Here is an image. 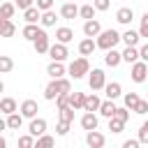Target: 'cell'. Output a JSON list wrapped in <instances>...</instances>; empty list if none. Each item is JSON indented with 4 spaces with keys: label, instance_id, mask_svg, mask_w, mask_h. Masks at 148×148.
<instances>
[{
    "label": "cell",
    "instance_id": "obj_1",
    "mask_svg": "<svg viewBox=\"0 0 148 148\" xmlns=\"http://www.w3.org/2000/svg\"><path fill=\"white\" fill-rule=\"evenodd\" d=\"M69 90H72V81H69V79H65V76L51 79V81L46 83V88H44V99L53 102L60 92H69Z\"/></svg>",
    "mask_w": 148,
    "mask_h": 148
},
{
    "label": "cell",
    "instance_id": "obj_2",
    "mask_svg": "<svg viewBox=\"0 0 148 148\" xmlns=\"http://www.w3.org/2000/svg\"><path fill=\"white\" fill-rule=\"evenodd\" d=\"M118 42H120V32L113 30V28H109V30H99V35H97V39H95L97 49H102V51H109V49L118 46Z\"/></svg>",
    "mask_w": 148,
    "mask_h": 148
},
{
    "label": "cell",
    "instance_id": "obj_3",
    "mask_svg": "<svg viewBox=\"0 0 148 148\" xmlns=\"http://www.w3.org/2000/svg\"><path fill=\"white\" fill-rule=\"evenodd\" d=\"M88 72H90V62H88V58H86V56H81V58L72 60V62H69V67H67V74H69L72 79H83Z\"/></svg>",
    "mask_w": 148,
    "mask_h": 148
},
{
    "label": "cell",
    "instance_id": "obj_4",
    "mask_svg": "<svg viewBox=\"0 0 148 148\" xmlns=\"http://www.w3.org/2000/svg\"><path fill=\"white\" fill-rule=\"evenodd\" d=\"M130 79H132L134 83H146V79H148V62H143V60H136V62H132Z\"/></svg>",
    "mask_w": 148,
    "mask_h": 148
},
{
    "label": "cell",
    "instance_id": "obj_5",
    "mask_svg": "<svg viewBox=\"0 0 148 148\" xmlns=\"http://www.w3.org/2000/svg\"><path fill=\"white\" fill-rule=\"evenodd\" d=\"M104 83H106V74H104V69H99V67H95L92 72H88V86H90V90H102L104 88Z\"/></svg>",
    "mask_w": 148,
    "mask_h": 148
},
{
    "label": "cell",
    "instance_id": "obj_6",
    "mask_svg": "<svg viewBox=\"0 0 148 148\" xmlns=\"http://www.w3.org/2000/svg\"><path fill=\"white\" fill-rule=\"evenodd\" d=\"M46 53L51 56V60H60V62H65V60H67V56H69V51H67V44H60V42L51 44Z\"/></svg>",
    "mask_w": 148,
    "mask_h": 148
},
{
    "label": "cell",
    "instance_id": "obj_7",
    "mask_svg": "<svg viewBox=\"0 0 148 148\" xmlns=\"http://www.w3.org/2000/svg\"><path fill=\"white\" fill-rule=\"evenodd\" d=\"M37 111H39V104L35 102V99H23L21 102V106H18V113L23 116V118H35L37 116Z\"/></svg>",
    "mask_w": 148,
    "mask_h": 148
},
{
    "label": "cell",
    "instance_id": "obj_8",
    "mask_svg": "<svg viewBox=\"0 0 148 148\" xmlns=\"http://www.w3.org/2000/svg\"><path fill=\"white\" fill-rule=\"evenodd\" d=\"M32 46H35V53H37V56H42V53H46V51H49L51 42H49V35L44 32V28H42V32L32 39Z\"/></svg>",
    "mask_w": 148,
    "mask_h": 148
},
{
    "label": "cell",
    "instance_id": "obj_9",
    "mask_svg": "<svg viewBox=\"0 0 148 148\" xmlns=\"http://www.w3.org/2000/svg\"><path fill=\"white\" fill-rule=\"evenodd\" d=\"M86 143H88L90 148H102V146L106 143V136H104L102 132H97V130H88V132H86Z\"/></svg>",
    "mask_w": 148,
    "mask_h": 148
},
{
    "label": "cell",
    "instance_id": "obj_10",
    "mask_svg": "<svg viewBox=\"0 0 148 148\" xmlns=\"http://www.w3.org/2000/svg\"><path fill=\"white\" fill-rule=\"evenodd\" d=\"M46 127H49V123L44 120V118H30V125H28V132L32 134V136H39V134H44L46 132Z\"/></svg>",
    "mask_w": 148,
    "mask_h": 148
},
{
    "label": "cell",
    "instance_id": "obj_11",
    "mask_svg": "<svg viewBox=\"0 0 148 148\" xmlns=\"http://www.w3.org/2000/svg\"><path fill=\"white\" fill-rule=\"evenodd\" d=\"M60 18H65V21H72V18H76L79 16V7L69 0V2H62V7H60Z\"/></svg>",
    "mask_w": 148,
    "mask_h": 148
},
{
    "label": "cell",
    "instance_id": "obj_12",
    "mask_svg": "<svg viewBox=\"0 0 148 148\" xmlns=\"http://www.w3.org/2000/svg\"><path fill=\"white\" fill-rule=\"evenodd\" d=\"M46 74H49L51 79H58V76H65V74H67V67H65L60 60H51V62L46 65Z\"/></svg>",
    "mask_w": 148,
    "mask_h": 148
},
{
    "label": "cell",
    "instance_id": "obj_13",
    "mask_svg": "<svg viewBox=\"0 0 148 148\" xmlns=\"http://www.w3.org/2000/svg\"><path fill=\"white\" fill-rule=\"evenodd\" d=\"M99 30H102V23H99L97 18H88V21H83V35H86V37H97Z\"/></svg>",
    "mask_w": 148,
    "mask_h": 148
},
{
    "label": "cell",
    "instance_id": "obj_14",
    "mask_svg": "<svg viewBox=\"0 0 148 148\" xmlns=\"http://www.w3.org/2000/svg\"><path fill=\"white\" fill-rule=\"evenodd\" d=\"M104 95H106V99H118L120 95H123V86L118 83V81H111V83H104Z\"/></svg>",
    "mask_w": 148,
    "mask_h": 148
},
{
    "label": "cell",
    "instance_id": "obj_15",
    "mask_svg": "<svg viewBox=\"0 0 148 148\" xmlns=\"http://www.w3.org/2000/svg\"><path fill=\"white\" fill-rule=\"evenodd\" d=\"M97 125H99V118L95 116V111H86L83 116H81V127L88 132V130H97Z\"/></svg>",
    "mask_w": 148,
    "mask_h": 148
},
{
    "label": "cell",
    "instance_id": "obj_16",
    "mask_svg": "<svg viewBox=\"0 0 148 148\" xmlns=\"http://www.w3.org/2000/svg\"><path fill=\"white\" fill-rule=\"evenodd\" d=\"M72 39H74V30H72V28H67V25L56 28V42H60V44H69Z\"/></svg>",
    "mask_w": 148,
    "mask_h": 148
},
{
    "label": "cell",
    "instance_id": "obj_17",
    "mask_svg": "<svg viewBox=\"0 0 148 148\" xmlns=\"http://www.w3.org/2000/svg\"><path fill=\"white\" fill-rule=\"evenodd\" d=\"M139 39H141L139 30H132V28H127V30L120 35V42H125V46H136V44H139Z\"/></svg>",
    "mask_w": 148,
    "mask_h": 148
},
{
    "label": "cell",
    "instance_id": "obj_18",
    "mask_svg": "<svg viewBox=\"0 0 148 148\" xmlns=\"http://www.w3.org/2000/svg\"><path fill=\"white\" fill-rule=\"evenodd\" d=\"M120 62H123L120 51H116V46H113V49H109V51H106V56H104V65H106V67H118Z\"/></svg>",
    "mask_w": 148,
    "mask_h": 148
},
{
    "label": "cell",
    "instance_id": "obj_19",
    "mask_svg": "<svg viewBox=\"0 0 148 148\" xmlns=\"http://www.w3.org/2000/svg\"><path fill=\"white\" fill-rule=\"evenodd\" d=\"M14 35H16V25H14V21L0 16V37H14Z\"/></svg>",
    "mask_w": 148,
    "mask_h": 148
},
{
    "label": "cell",
    "instance_id": "obj_20",
    "mask_svg": "<svg viewBox=\"0 0 148 148\" xmlns=\"http://www.w3.org/2000/svg\"><path fill=\"white\" fill-rule=\"evenodd\" d=\"M132 18H134L132 7H120V9L116 12V21H118V23H123V25H130V23H132Z\"/></svg>",
    "mask_w": 148,
    "mask_h": 148
},
{
    "label": "cell",
    "instance_id": "obj_21",
    "mask_svg": "<svg viewBox=\"0 0 148 148\" xmlns=\"http://www.w3.org/2000/svg\"><path fill=\"white\" fill-rule=\"evenodd\" d=\"M58 16H60V14H56L53 9H46V12H42V16H39V23H42V28H53V25H56V21H58Z\"/></svg>",
    "mask_w": 148,
    "mask_h": 148
},
{
    "label": "cell",
    "instance_id": "obj_22",
    "mask_svg": "<svg viewBox=\"0 0 148 148\" xmlns=\"http://www.w3.org/2000/svg\"><path fill=\"white\" fill-rule=\"evenodd\" d=\"M95 49H97V44H95L92 37H86V39L79 42V53H81V56H92Z\"/></svg>",
    "mask_w": 148,
    "mask_h": 148
},
{
    "label": "cell",
    "instance_id": "obj_23",
    "mask_svg": "<svg viewBox=\"0 0 148 148\" xmlns=\"http://www.w3.org/2000/svg\"><path fill=\"white\" fill-rule=\"evenodd\" d=\"M42 32V28L37 25V23H25V28L21 30V35H23V39H28V42H32L37 35Z\"/></svg>",
    "mask_w": 148,
    "mask_h": 148
},
{
    "label": "cell",
    "instance_id": "obj_24",
    "mask_svg": "<svg viewBox=\"0 0 148 148\" xmlns=\"http://www.w3.org/2000/svg\"><path fill=\"white\" fill-rule=\"evenodd\" d=\"M99 97H97V92L92 90V95H86V99H83V111H97L99 109Z\"/></svg>",
    "mask_w": 148,
    "mask_h": 148
},
{
    "label": "cell",
    "instance_id": "obj_25",
    "mask_svg": "<svg viewBox=\"0 0 148 148\" xmlns=\"http://www.w3.org/2000/svg\"><path fill=\"white\" fill-rule=\"evenodd\" d=\"M5 123H7V130H21V125H23V116L21 113H7V118H5Z\"/></svg>",
    "mask_w": 148,
    "mask_h": 148
},
{
    "label": "cell",
    "instance_id": "obj_26",
    "mask_svg": "<svg viewBox=\"0 0 148 148\" xmlns=\"http://www.w3.org/2000/svg\"><path fill=\"white\" fill-rule=\"evenodd\" d=\"M0 111H2V116L18 111V106H16V99H14V97H2V99H0Z\"/></svg>",
    "mask_w": 148,
    "mask_h": 148
},
{
    "label": "cell",
    "instance_id": "obj_27",
    "mask_svg": "<svg viewBox=\"0 0 148 148\" xmlns=\"http://www.w3.org/2000/svg\"><path fill=\"white\" fill-rule=\"evenodd\" d=\"M120 56H123V62H136L139 60V49L136 46H125V51H120Z\"/></svg>",
    "mask_w": 148,
    "mask_h": 148
},
{
    "label": "cell",
    "instance_id": "obj_28",
    "mask_svg": "<svg viewBox=\"0 0 148 148\" xmlns=\"http://www.w3.org/2000/svg\"><path fill=\"white\" fill-rule=\"evenodd\" d=\"M83 99H86V92H69V106L74 111H83Z\"/></svg>",
    "mask_w": 148,
    "mask_h": 148
},
{
    "label": "cell",
    "instance_id": "obj_29",
    "mask_svg": "<svg viewBox=\"0 0 148 148\" xmlns=\"http://www.w3.org/2000/svg\"><path fill=\"white\" fill-rule=\"evenodd\" d=\"M39 16H42V12H39L35 5H30L28 9H23V18H25V23H37Z\"/></svg>",
    "mask_w": 148,
    "mask_h": 148
},
{
    "label": "cell",
    "instance_id": "obj_30",
    "mask_svg": "<svg viewBox=\"0 0 148 148\" xmlns=\"http://www.w3.org/2000/svg\"><path fill=\"white\" fill-rule=\"evenodd\" d=\"M99 116H104L106 120L113 116V111H116V104H113V99H106V102H99Z\"/></svg>",
    "mask_w": 148,
    "mask_h": 148
},
{
    "label": "cell",
    "instance_id": "obj_31",
    "mask_svg": "<svg viewBox=\"0 0 148 148\" xmlns=\"http://www.w3.org/2000/svg\"><path fill=\"white\" fill-rule=\"evenodd\" d=\"M56 143V136H51V134H39V136H35V146L37 148H49V146H53Z\"/></svg>",
    "mask_w": 148,
    "mask_h": 148
},
{
    "label": "cell",
    "instance_id": "obj_32",
    "mask_svg": "<svg viewBox=\"0 0 148 148\" xmlns=\"http://www.w3.org/2000/svg\"><path fill=\"white\" fill-rule=\"evenodd\" d=\"M14 14H16V5L14 2H2L0 5V16L2 18H14Z\"/></svg>",
    "mask_w": 148,
    "mask_h": 148
},
{
    "label": "cell",
    "instance_id": "obj_33",
    "mask_svg": "<svg viewBox=\"0 0 148 148\" xmlns=\"http://www.w3.org/2000/svg\"><path fill=\"white\" fill-rule=\"evenodd\" d=\"M139 99H141V97H139L136 92H125V95H123V104H125L130 111H134V106H136Z\"/></svg>",
    "mask_w": 148,
    "mask_h": 148
},
{
    "label": "cell",
    "instance_id": "obj_34",
    "mask_svg": "<svg viewBox=\"0 0 148 148\" xmlns=\"http://www.w3.org/2000/svg\"><path fill=\"white\" fill-rule=\"evenodd\" d=\"M109 130H111L113 134H120V132L125 130V120H120V118L111 116V118H109Z\"/></svg>",
    "mask_w": 148,
    "mask_h": 148
},
{
    "label": "cell",
    "instance_id": "obj_35",
    "mask_svg": "<svg viewBox=\"0 0 148 148\" xmlns=\"http://www.w3.org/2000/svg\"><path fill=\"white\" fill-rule=\"evenodd\" d=\"M95 12H97V9H95L92 5H81V7H79V16H81L83 21H88V18H95Z\"/></svg>",
    "mask_w": 148,
    "mask_h": 148
},
{
    "label": "cell",
    "instance_id": "obj_36",
    "mask_svg": "<svg viewBox=\"0 0 148 148\" xmlns=\"http://www.w3.org/2000/svg\"><path fill=\"white\" fill-rule=\"evenodd\" d=\"M58 118L60 120H67V123H74V109L67 104V106H62V109H58Z\"/></svg>",
    "mask_w": 148,
    "mask_h": 148
},
{
    "label": "cell",
    "instance_id": "obj_37",
    "mask_svg": "<svg viewBox=\"0 0 148 148\" xmlns=\"http://www.w3.org/2000/svg\"><path fill=\"white\" fill-rule=\"evenodd\" d=\"M14 69V60L9 56H0V74H9Z\"/></svg>",
    "mask_w": 148,
    "mask_h": 148
},
{
    "label": "cell",
    "instance_id": "obj_38",
    "mask_svg": "<svg viewBox=\"0 0 148 148\" xmlns=\"http://www.w3.org/2000/svg\"><path fill=\"white\" fill-rule=\"evenodd\" d=\"M69 125H72V123H67V120H60V118H58L56 134H58V136H67V134H69Z\"/></svg>",
    "mask_w": 148,
    "mask_h": 148
},
{
    "label": "cell",
    "instance_id": "obj_39",
    "mask_svg": "<svg viewBox=\"0 0 148 148\" xmlns=\"http://www.w3.org/2000/svg\"><path fill=\"white\" fill-rule=\"evenodd\" d=\"M18 146H21V148H32V146H35V136H32V134L18 136Z\"/></svg>",
    "mask_w": 148,
    "mask_h": 148
},
{
    "label": "cell",
    "instance_id": "obj_40",
    "mask_svg": "<svg viewBox=\"0 0 148 148\" xmlns=\"http://www.w3.org/2000/svg\"><path fill=\"white\" fill-rule=\"evenodd\" d=\"M139 143L148 146V120L141 123V127H139Z\"/></svg>",
    "mask_w": 148,
    "mask_h": 148
},
{
    "label": "cell",
    "instance_id": "obj_41",
    "mask_svg": "<svg viewBox=\"0 0 148 148\" xmlns=\"http://www.w3.org/2000/svg\"><path fill=\"white\" fill-rule=\"evenodd\" d=\"M113 116L127 123V120H130V109H127V106H116V111H113Z\"/></svg>",
    "mask_w": 148,
    "mask_h": 148
},
{
    "label": "cell",
    "instance_id": "obj_42",
    "mask_svg": "<svg viewBox=\"0 0 148 148\" xmlns=\"http://www.w3.org/2000/svg\"><path fill=\"white\" fill-rule=\"evenodd\" d=\"M139 35L148 39V12H143V16H141V25H139Z\"/></svg>",
    "mask_w": 148,
    "mask_h": 148
},
{
    "label": "cell",
    "instance_id": "obj_43",
    "mask_svg": "<svg viewBox=\"0 0 148 148\" xmlns=\"http://www.w3.org/2000/svg\"><path fill=\"white\" fill-rule=\"evenodd\" d=\"M67 104H69V92H60V95L56 97V106L62 109V106H67Z\"/></svg>",
    "mask_w": 148,
    "mask_h": 148
},
{
    "label": "cell",
    "instance_id": "obj_44",
    "mask_svg": "<svg viewBox=\"0 0 148 148\" xmlns=\"http://www.w3.org/2000/svg\"><path fill=\"white\" fill-rule=\"evenodd\" d=\"M134 113H139V116L148 113V99H139V102H136V106H134Z\"/></svg>",
    "mask_w": 148,
    "mask_h": 148
},
{
    "label": "cell",
    "instance_id": "obj_45",
    "mask_svg": "<svg viewBox=\"0 0 148 148\" xmlns=\"http://www.w3.org/2000/svg\"><path fill=\"white\" fill-rule=\"evenodd\" d=\"M35 7L39 12H46V9H53V0H35Z\"/></svg>",
    "mask_w": 148,
    "mask_h": 148
},
{
    "label": "cell",
    "instance_id": "obj_46",
    "mask_svg": "<svg viewBox=\"0 0 148 148\" xmlns=\"http://www.w3.org/2000/svg\"><path fill=\"white\" fill-rule=\"evenodd\" d=\"M92 7H95L97 12H106V9L111 7V0H92Z\"/></svg>",
    "mask_w": 148,
    "mask_h": 148
},
{
    "label": "cell",
    "instance_id": "obj_47",
    "mask_svg": "<svg viewBox=\"0 0 148 148\" xmlns=\"http://www.w3.org/2000/svg\"><path fill=\"white\" fill-rule=\"evenodd\" d=\"M139 60H143V62H148V42L139 49Z\"/></svg>",
    "mask_w": 148,
    "mask_h": 148
},
{
    "label": "cell",
    "instance_id": "obj_48",
    "mask_svg": "<svg viewBox=\"0 0 148 148\" xmlns=\"http://www.w3.org/2000/svg\"><path fill=\"white\" fill-rule=\"evenodd\" d=\"M14 5H16L18 9H28L30 5H35V0H14Z\"/></svg>",
    "mask_w": 148,
    "mask_h": 148
},
{
    "label": "cell",
    "instance_id": "obj_49",
    "mask_svg": "<svg viewBox=\"0 0 148 148\" xmlns=\"http://www.w3.org/2000/svg\"><path fill=\"white\" fill-rule=\"evenodd\" d=\"M141 143H139V139H127V141H123V148H139Z\"/></svg>",
    "mask_w": 148,
    "mask_h": 148
},
{
    "label": "cell",
    "instance_id": "obj_50",
    "mask_svg": "<svg viewBox=\"0 0 148 148\" xmlns=\"http://www.w3.org/2000/svg\"><path fill=\"white\" fill-rule=\"evenodd\" d=\"M2 130H7V123H5V118H2V111H0V132Z\"/></svg>",
    "mask_w": 148,
    "mask_h": 148
},
{
    "label": "cell",
    "instance_id": "obj_51",
    "mask_svg": "<svg viewBox=\"0 0 148 148\" xmlns=\"http://www.w3.org/2000/svg\"><path fill=\"white\" fill-rule=\"evenodd\" d=\"M5 146H7V139H5L2 134H0V148H5Z\"/></svg>",
    "mask_w": 148,
    "mask_h": 148
},
{
    "label": "cell",
    "instance_id": "obj_52",
    "mask_svg": "<svg viewBox=\"0 0 148 148\" xmlns=\"http://www.w3.org/2000/svg\"><path fill=\"white\" fill-rule=\"evenodd\" d=\"M2 90H5V83H2V81H0V92H2Z\"/></svg>",
    "mask_w": 148,
    "mask_h": 148
},
{
    "label": "cell",
    "instance_id": "obj_53",
    "mask_svg": "<svg viewBox=\"0 0 148 148\" xmlns=\"http://www.w3.org/2000/svg\"><path fill=\"white\" fill-rule=\"evenodd\" d=\"M65 2H69V0H65Z\"/></svg>",
    "mask_w": 148,
    "mask_h": 148
},
{
    "label": "cell",
    "instance_id": "obj_54",
    "mask_svg": "<svg viewBox=\"0 0 148 148\" xmlns=\"http://www.w3.org/2000/svg\"><path fill=\"white\" fill-rule=\"evenodd\" d=\"M146 99H148V95H146Z\"/></svg>",
    "mask_w": 148,
    "mask_h": 148
}]
</instances>
